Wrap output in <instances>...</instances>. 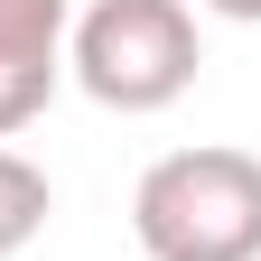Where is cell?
Segmentation results:
<instances>
[{
  "label": "cell",
  "instance_id": "1",
  "mask_svg": "<svg viewBox=\"0 0 261 261\" xmlns=\"http://www.w3.org/2000/svg\"><path fill=\"white\" fill-rule=\"evenodd\" d=\"M130 233L149 261H261V159L224 140L149 159Z\"/></svg>",
  "mask_w": 261,
  "mask_h": 261
},
{
  "label": "cell",
  "instance_id": "2",
  "mask_svg": "<svg viewBox=\"0 0 261 261\" xmlns=\"http://www.w3.org/2000/svg\"><path fill=\"white\" fill-rule=\"evenodd\" d=\"M65 65L103 112H168L196 84V19L187 0H93V10L65 28Z\"/></svg>",
  "mask_w": 261,
  "mask_h": 261
},
{
  "label": "cell",
  "instance_id": "3",
  "mask_svg": "<svg viewBox=\"0 0 261 261\" xmlns=\"http://www.w3.org/2000/svg\"><path fill=\"white\" fill-rule=\"evenodd\" d=\"M75 0H0V75H65Z\"/></svg>",
  "mask_w": 261,
  "mask_h": 261
},
{
  "label": "cell",
  "instance_id": "4",
  "mask_svg": "<svg viewBox=\"0 0 261 261\" xmlns=\"http://www.w3.org/2000/svg\"><path fill=\"white\" fill-rule=\"evenodd\" d=\"M47 205H56V187H47V168H38V159H19V149H0V261L38 243V224H47Z\"/></svg>",
  "mask_w": 261,
  "mask_h": 261
},
{
  "label": "cell",
  "instance_id": "5",
  "mask_svg": "<svg viewBox=\"0 0 261 261\" xmlns=\"http://www.w3.org/2000/svg\"><path fill=\"white\" fill-rule=\"evenodd\" d=\"M215 19H243V28H261V0H205Z\"/></svg>",
  "mask_w": 261,
  "mask_h": 261
}]
</instances>
